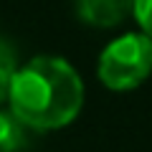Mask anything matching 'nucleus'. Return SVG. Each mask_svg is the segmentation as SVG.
I'll return each mask as SVG.
<instances>
[{
	"mask_svg": "<svg viewBox=\"0 0 152 152\" xmlns=\"http://www.w3.org/2000/svg\"><path fill=\"white\" fill-rule=\"evenodd\" d=\"M84 107L79 71L58 56H36L18 66L8 94V109L33 132L71 124Z\"/></svg>",
	"mask_w": 152,
	"mask_h": 152,
	"instance_id": "f257e3e1",
	"label": "nucleus"
},
{
	"mask_svg": "<svg viewBox=\"0 0 152 152\" xmlns=\"http://www.w3.org/2000/svg\"><path fill=\"white\" fill-rule=\"evenodd\" d=\"M152 74V36L124 33L104 46L96 64L99 81L109 91H132Z\"/></svg>",
	"mask_w": 152,
	"mask_h": 152,
	"instance_id": "f03ea898",
	"label": "nucleus"
},
{
	"mask_svg": "<svg viewBox=\"0 0 152 152\" xmlns=\"http://www.w3.org/2000/svg\"><path fill=\"white\" fill-rule=\"evenodd\" d=\"M134 0H76V13L86 26L114 28L132 13Z\"/></svg>",
	"mask_w": 152,
	"mask_h": 152,
	"instance_id": "7ed1b4c3",
	"label": "nucleus"
},
{
	"mask_svg": "<svg viewBox=\"0 0 152 152\" xmlns=\"http://www.w3.org/2000/svg\"><path fill=\"white\" fill-rule=\"evenodd\" d=\"M28 132L31 127L10 109H0V152H23L28 147Z\"/></svg>",
	"mask_w": 152,
	"mask_h": 152,
	"instance_id": "20e7f679",
	"label": "nucleus"
},
{
	"mask_svg": "<svg viewBox=\"0 0 152 152\" xmlns=\"http://www.w3.org/2000/svg\"><path fill=\"white\" fill-rule=\"evenodd\" d=\"M15 71H18L15 48H13L8 41H0V104L8 102V94H10V84H13Z\"/></svg>",
	"mask_w": 152,
	"mask_h": 152,
	"instance_id": "39448f33",
	"label": "nucleus"
},
{
	"mask_svg": "<svg viewBox=\"0 0 152 152\" xmlns=\"http://www.w3.org/2000/svg\"><path fill=\"white\" fill-rule=\"evenodd\" d=\"M132 13H134L137 23H140V28H142V33L152 36V0H134Z\"/></svg>",
	"mask_w": 152,
	"mask_h": 152,
	"instance_id": "423d86ee",
	"label": "nucleus"
}]
</instances>
